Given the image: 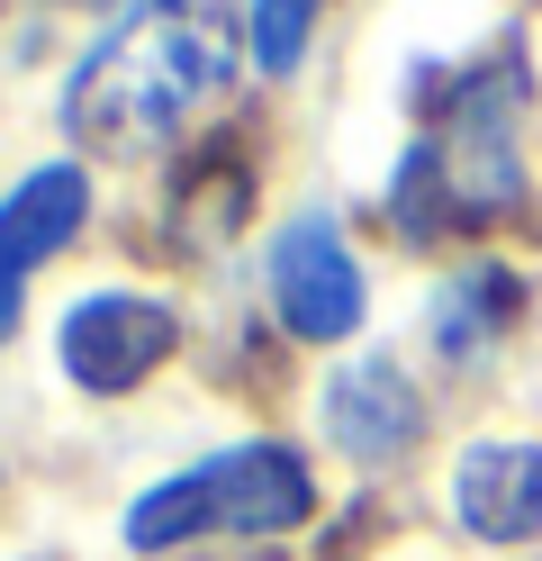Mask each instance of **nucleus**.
<instances>
[{
	"label": "nucleus",
	"mask_w": 542,
	"mask_h": 561,
	"mask_svg": "<svg viewBox=\"0 0 542 561\" xmlns=\"http://www.w3.org/2000/svg\"><path fill=\"white\" fill-rule=\"evenodd\" d=\"M316 37V0H244V46L263 73H289Z\"/></svg>",
	"instance_id": "11"
},
{
	"label": "nucleus",
	"mask_w": 542,
	"mask_h": 561,
	"mask_svg": "<svg viewBox=\"0 0 542 561\" xmlns=\"http://www.w3.org/2000/svg\"><path fill=\"white\" fill-rule=\"evenodd\" d=\"M244 73V19L235 0H136L82 55L64 91V127L91 154H154Z\"/></svg>",
	"instance_id": "1"
},
{
	"label": "nucleus",
	"mask_w": 542,
	"mask_h": 561,
	"mask_svg": "<svg viewBox=\"0 0 542 561\" xmlns=\"http://www.w3.org/2000/svg\"><path fill=\"white\" fill-rule=\"evenodd\" d=\"M325 435H335L353 462H397V453H416L425 435V399L416 380L397 371L389 354H361L325 380Z\"/></svg>",
	"instance_id": "7"
},
{
	"label": "nucleus",
	"mask_w": 542,
	"mask_h": 561,
	"mask_svg": "<svg viewBox=\"0 0 542 561\" xmlns=\"http://www.w3.org/2000/svg\"><path fill=\"white\" fill-rule=\"evenodd\" d=\"M82 208H91V182L82 163H46L0 199V344L19 327V299H27V272L55 263L72 236H82Z\"/></svg>",
	"instance_id": "6"
},
{
	"label": "nucleus",
	"mask_w": 542,
	"mask_h": 561,
	"mask_svg": "<svg viewBox=\"0 0 542 561\" xmlns=\"http://www.w3.org/2000/svg\"><path fill=\"white\" fill-rule=\"evenodd\" d=\"M452 525L470 543L542 535V444H470L452 462Z\"/></svg>",
	"instance_id": "8"
},
{
	"label": "nucleus",
	"mask_w": 542,
	"mask_h": 561,
	"mask_svg": "<svg viewBox=\"0 0 542 561\" xmlns=\"http://www.w3.org/2000/svg\"><path fill=\"white\" fill-rule=\"evenodd\" d=\"M263 290H272L280 327L299 335V344H344V335L361 327V308H371L361 263H353V244H344V227L325 218V208H308V218H289V227L272 236Z\"/></svg>",
	"instance_id": "4"
},
{
	"label": "nucleus",
	"mask_w": 542,
	"mask_h": 561,
	"mask_svg": "<svg viewBox=\"0 0 542 561\" xmlns=\"http://www.w3.org/2000/svg\"><path fill=\"white\" fill-rule=\"evenodd\" d=\"M172 344H181V318H172L163 299H145V290H100V299H82V308L64 318L55 354H64V380H72V390L127 399V390H145V380L172 363Z\"/></svg>",
	"instance_id": "5"
},
{
	"label": "nucleus",
	"mask_w": 542,
	"mask_h": 561,
	"mask_svg": "<svg viewBox=\"0 0 542 561\" xmlns=\"http://www.w3.org/2000/svg\"><path fill=\"white\" fill-rule=\"evenodd\" d=\"M389 208L407 236H461L524 208V73L480 64L452 82V110L425 118L389 182Z\"/></svg>",
	"instance_id": "2"
},
{
	"label": "nucleus",
	"mask_w": 542,
	"mask_h": 561,
	"mask_svg": "<svg viewBox=\"0 0 542 561\" xmlns=\"http://www.w3.org/2000/svg\"><path fill=\"white\" fill-rule=\"evenodd\" d=\"M316 516V471L289 444H227L208 462L154 480L127 507V543L136 552H172V543H253V535H289Z\"/></svg>",
	"instance_id": "3"
},
{
	"label": "nucleus",
	"mask_w": 542,
	"mask_h": 561,
	"mask_svg": "<svg viewBox=\"0 0 542 561\" xmlns=\"http://www.w3.org/2000/svg\"><path fill=\"white\" fill-rule=\"evenodd\" d=\"M244 199H253V172H244V163H217V172L199 163V172H181V182H172L163 208H172V227L191 236V244H208L217 227H235V208H244Z\"/></svg>",
	"instance_id": "10"
},
{
	"label": "nucleus",
	"mask_w": 542,
	"mask_h": 561,
	"mask_svg": "<svg viewBox=\"0 0 542 561\" xmlns=\"http://www.w3.org/2000/svg\"><path fill=\"white\" fill-rule=\"evenodd\" d=\"M516 318H524V280L480 263V272H452L443 280V299H434V344H443L452 363H488L497 344L516 335Z\"/></svg>",
	"instance_id": "9"
}]
</instances>
